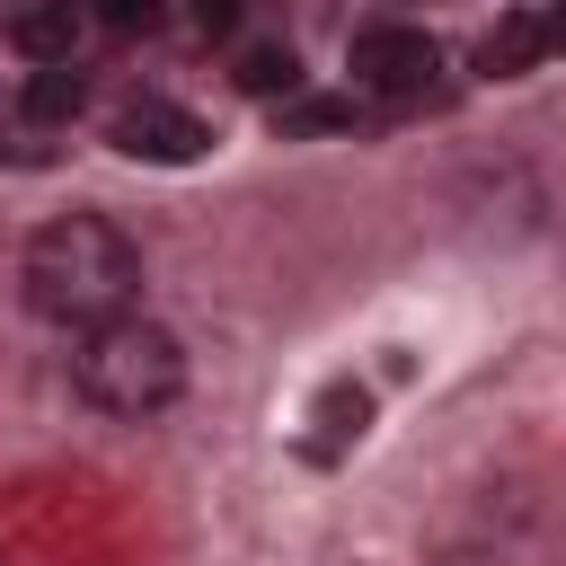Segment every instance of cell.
Listing matches in <instances>:
<instances>
[{"label":"cell","instance_id":"6da1fadb","mask_svg":"<svg viewBox=\"0 0 566 566\" xmlns=\"http://www.w3.org/2000/svg\"><path fill=\"white\" fill-rule=\"evenodd\" d=\"M18 292H27V310L44 318V327H106V318H124L133 310V292H142V248L115 230V221H97V212H62V221H44L35 239H27V256H18Z\"/></svg>","mask_w":566,"mask_h":566},{"label":"cell","instance_id":"7a4b0ae2","mask_svg":"<svg viewBox=\"0 0 566 566\" xmlns=\"http://www.w3.org/2000/svg\"><path fill=\"white\" fill-rule=\"evenodd\" d=\"M71 380H80V398H88L97 416L142 424V416H159V407H177V398H186V345H177L159 318L124 310V318H106V327H88V336H80Z\"/></svg>","mask_w":566,"mask_h":566},{"label":"cell","instance_id":"3957f363","mask_svg":"<svg viewBox=\"0 0 566 566\" xmlns=\"http://www.w3.org/2000/svg\"><path fill=\"white\" fill-rule=\"evenodd\" d=\"M345 62H354V97H380V106H416V97H433L442 44H433L424 27H407V18H380V27H363V35L345 44Z\"/></svg>","mask_w":566,"mask_h":566},{"label":"cell","instance_id":"277c9868","mask_svg":"<svg viewBox=\"0 0 566 566\" xmlns=\"http://www.w3.org/2000/svg\"><path fill=\"white\" fill-rule=\"evenodd\" d=\"M106 133H115L124 159H159V168H186V159H203V142H212L177 97H124Z\"/></svg>","mask_w":566,"mask_h":566},{"label":"cell","instance_id":"5b68a950","mask_svg":"<svg viewBox=\"0 0 566 566\" xmlns=\"http://www.w3.org/2000/svg\"><path fill=\"white\" fill-rule=\"evenodd\" d=\"M80 18H88L80 0H27V9L9 18V44H18L35 71H62V62H71V44H80Z\"/></svg>","mask_w":566,"mask_h":566},{"label":"cell","instance_id":"8992f818","mask_svg":"<svg viewBox=\"0 0 566 566\" xmlns=\"http://www.w3.org/2000/svg\"><path fill=\"white\" fill-rule=\"evenodd\" d=\"M310 460H336L345 442H363V424H371V398L354 389V380H336V389H318V407H310Z\"/></svg>","mask_w":566,"mask_h":566},{"label":"cell","instance_id":"52a82bcc","mask_svg":"<svg viewBox=\"0 0 566 566\" xmlns=\"http://www.w3.org/2000/svg\"><path fill=\"white\" fill-rule=\"evenodd\" d=\"M239 88L248 97H292L301 88V53L292 44H239Z\"/></svg>","mask_w":566,"mask_h":566},{"label":"cell","instance_id":"ba28073f","mask_svg":"<svg viewBox=\"0 0 566 566\" xmlns=\"http://www.w3.org/2000/svg\"><path fill=\"white\" fill-rule=\"evenodd\" d=\"M478 62H486L495 80L531 71V62H539V18H495V27H486V44H478Z\"/></svg>","mask_w":566,"mask_h":566},{"label":"cell","instance_id":"9c48e42d","mask_svg":"<svg viewBox=\"0 0 566 566\" xmlns=\"http://www.w3.org/2000/svg\"><path fill=\"white\" fill-rule=\"evenodd\" d=\"M274 124L283 133H354L363 124V97H283Z\"/></svg>","mask_w":566,"mask_h":566},{"label":"cell","instance_id":"30bf717a","mask_svg":"<svg viewBox=\"0 0 566 566\" xmlns=\"http://www.w3.org/2000/svg\"><path fill=\"white\" fill-rule=\"evenodd\" d=\"M27 115H35V124H71V115H80V71H71V62H62V71H35V80H27Z\"/></svg>","mask_w":566,"mask_h":566},{"label":"cell","instance_id":"8fae6325","mask_svg":"<svg viewBox=\"0 0 566 566\" xmlns=\"http://www.w3.org/2000/svg\"><path fill=\"white\" fill-rule=\"evenodd\" d=\"M80 9H88L106 35H150V27H159V0H80Z\"/></svg>","mask_w":566,"mask_h":566},{"label":"cell","instance_id":"7c38bea8","mask_svg":"<svg viewBox=\"0 0 566 566\" xmlns=\"http://www.w3.org/2000/svg\"><path fill=\"white\" fill-rule=\"evenodd\" d=\"M195 18H203V35H230L248 18V0H195Z\"/></svg>","mask_w":566,"mask_h":566},{"label":"cell","instance_id":"4fadbf2b","mask_svg":"<svg viewBox=\"0 0 566 566\" xmlns=\"http://www.w3.org/2000/svg\"><path fill=\"white\" fill-rule=\"evenodd\" d=\"M539 53H566V0H557V9L539 18Z\"/></svg>","mask_w":566,"mask_h":566}]
</instances>
